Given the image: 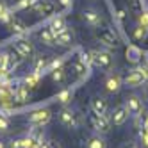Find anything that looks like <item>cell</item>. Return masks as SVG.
Returning <instances> with one entry per match:
<instances>
[{"label": "cell", "instance_id": "obj_35", "mask_svg": "<svg viewBox=\"0 0 148 148\" xmlns=\"http://www.w3.org/2000/svg\"><path fill=\"white\" fill-rule=\"evenodd\" d=\"M143 59H145V66H148V52L143 54Z\"/></svg>", "mask_w": 148, "mask_h": 148}, {"label": "cell", "instance_id": "obj_3", "mask_svg": "<svg viewBox=\"0 0 148 148\" xmlns=\"http://www.w3.org/2000/svg\"><path fill=\"white\" fill-rule=\"evenodd\" d=\"M89 125H91V129L93 130H97L100 134H107L111 130V118L109 116H103V114H97V112H93L89 114Z\"/></svg>", "mask_w": 148, "mask_h": 148}, {"label": "cell", "instance_id": "obj_4", "mask_svg": "<svg viewBox=\"0 0 148 148\" xmlns=\"http://www.w3.org/2000/svg\"><path fill=\"white\" fill-rule=\"evenodd\" d=\"M14 52L18 54L20 59H30V57H34L36 48H34L32 43H30V39H27V38H20V39L14 41Z\"/></svg>", "mask_w": 148, "mask_h": 148}, {"label": "cell", "instance_id": "obj_16", "mask_svg": "<svg viewBox=\"0 0 148 148\" xmlns=\"http://www.w3.org/2000/svg\"><path fill=\"white\" fill-rule=\"evenodd\" d=\"M7 27L11 29V32H14V34H25L27 30H29V27L22 22V20L13 16V14H11V18L7 20Z\"/></svg>", "mask_w": 148, "mask_h": 148}, {"label": "cell", "instance_id": "obj_2", "mask_svg": "<svg viewBox=\"0 0 148 148\" xmlns=\"http://www.w3.org/2000/svg\"><path fill=\"white\" fill-rule=\"evenodd\" d=\"M97 38H98V41L102 45H105V47H109V48H118L120 47V36L114 32L112 29H109V27H102V29H98L97 30Z\"/></svg>", "mask_w": 148, "mask_h": 148}, {"label": "cell", "instance_id": "obj_6", "mask_svg": "<svg viewBox=\"0 0 148 148\" xmlns=\"http://www.w3.org/2000/svg\"><path fill=\"white\" fill-rule=\"evenodd\" d=\"M59 121L66 127V129H77L80 125V118L73 109H62L59 112Z\"/></svg>", "mask_w": 148, "mask_h": 148}, {"label": "cell", "instance_id": "obj_11", "mask_svg": "<svg viewBox=\"0 0 148 148\" xmlns=\"http://www.w3.org/2000/svg\"><path fill=\"white\" fill-rule=\"evenodd\" d=\"M129 111H127V107L125 105H118L114 111H112V114H111V123H114V125H123L127 120H129Z\"/></svg>", "mask_w": 148, "mask_h": 148}, {"label": "cell", "instance_id": "obj_28", "mask_svg": "<svg viewBox=\"0 0 148 148\" xmlns=\"http://www.w3.org/2000/svg\"><path fill=\"white\" fill-rule=\"evenodd\" d=\"M137 22H139V25H143V27L148 29V9H143V11L139 13V16H137Z\"/></svg>", "mask_w": 148, "mask_h": 148}, {"label": "cell", "instance_id": "obj_38", "mask_svg": "<svg viewBox=\"0 0 148 148\" xmlns=\"http://www.w3.org/2000/svg\"><path fill=\"white\" fill-rule=\"evenodd\" d=\"M129 148H137V146H134V145H132V146H129Z\"/></svg>", "mask_w": 148, "mask_h": 148}, {"label": "cell", "instance_id": "obj_24", "mask_svg": "<svg viewBox=\"0 0 148 148\" xmlns=\"http://www.w3.org/2000/svg\"><path fill=\"white\" fill-rule=\"evenodd\" d=\"M71 97H73V89H64V91H61V93H57V100L61 102V103H66V102H70L71 100Z\"/></svg>", "mask_w": 148, "mask_h": 148}, {"label": "cell", "instance_id": "obj_22", "mask_svg": "<svg viewBox=\"0 0 148 148\" xmlns=\"http://www.w3.org/2000/svg\"><path fill=\"white\" fill-rule=\"evenodd\" d=\"M39 79H41L39 73L32 71V73H29V75L25 77V84H27L29 88H36V86H38V82H39Z\"/></svg>", "mask_w": 148, "mask_h": 148}, {"label": "cell", "instance_id": "obj_15", "mask_svg": "<svg viewBox=\"0 0 148 148\" xmlns=\"http://www.w3.org/2000/svg\"><path fill=\"white\" fill-rule=\"evenodd\" d=\"M91 111H93V112H97V114L107 116V112H109V103H107V100L102 98V97L93 98V100H91Z\"/></svg>", "mask_w": 148, "mask_h": 148}, {"label": "cell", "instance_id": "obj_20", "mask_svg": "<svg viewBox=\"0 0 148 148\" xmlns=\"http://www.w3.org/2000/svg\"><path fill=\"white\" fill-rule=\"evenodd\" d=\"M47 66H48V57L47 56H39V57H36L34 59V68H32V71H36V73H45L47 71Z\"/></svg>", "mask_w": 148, "mask_h": 148}, {"label": "cell", "instance_id": "obj_32", "mask_svg": "<svg viewBox=\"0 0 148 148\" xmlns=\"http://www.w3.org/2000/svg\"><path fill=\"white\" fill-rule=\"evenodd\" d=\"M11 148H23V139H16L11 143Z\"/></svg>", "mask_w": 148, "mask_h": 148}, {"label": "cell", "instance_id": "obj_19", "mask_svg": "<svg viewBox=\"0 0 148 148\" xmlns=\"http://www.w3.org/2000/svg\"><path fill=\"white\" fill-rule=\"evenodd\" d=\"M38 36H39V39L43 41V43H45L47 47H54V45H56V36H54V32L50 30V27L43 29V30H41V32H39Z\"/></svg>", "mask_w": 148, "mask_h": 148}, {"label": "cell", "instance_id": "obj_25", "mask_svg": "<svg viewBox=\"0 0 148 148\" xmlns=\"http://www.w3.org/2000/svg\"><path fill=\"white\" fill-rule=\"evenodd\" d=\"M146 34H148V29L146 27H143V25H137L136 29H134V39H145L146 38Z\"/></svg>", "mask_w": 148, "mask_h": 148}, {"label": "cell", "instance_id": "obj_37", "mask_svg": "<svg viewBox=\"0 0 148 148\" xmlns=\"http://www.w3.org/2000/svg\"><path fill=\"white\" fill-rule=\"evenodd\" d=\"M0 148H4V143H0Z\"/></svg>", "mask_w": 148, "mask_h": 148}, {"label": "cell", "instance_id": "obj_29", "mask_svg": "<svg viewBox=\"0 0 148 148\" xmlns=\"http://www.w3.org/2000/svg\"><path fill=\"white\" fill-rule=\"evenodd\" d=\"M9 18H11V14H9L7 7H5V4H2V2H0V20H4V22H7Z\"/></svg>", "mask_w": 148, "mask_h": 148}, {"label": "cell", "instance_id": "obj_9", "mask_svg": "<svg viewBox=\"0 0 148 148\" xmlns=\"http://www.w3.org/2000/svg\"><path fill=\"white\" fill-rule=\"evenodd\" d=\"M34 9H36V13L41 14L43 18L54 16L56 11H57V7H56V4L52 2V0H38V2L34 4Z\"/></svg>", "mask_w": 148, "mask_h": 148}, {"label": "cell", "instance_id": "obj_23", "mask_svg": "<svg viewBox=\"0 0 148 148\" xmlns=\"http://www.w3.org/2000/svg\"><path fill=\"white\" fill-rule=\"evenodd\" d=\"M107 145H105V141L102 139L100 136H95V137H91L89 139V143H88V148H105Z\"/></svg>", "mask_w": 148, "mask_h": 148}, {"label": "cell", "instance_id": "obj_31", "mask_svg": "<svg viewBox=\"0 0 148 148\" xmlns=\"http://www.w3.org/2000/svg\"><path fill=\"white\" fill-rule=\"evenodd\" d=\"M9 129V120L5 118V114H0V132H5Z\"/></svg>", "mask_w": 148, "mask_h": 148}, {"label": "cell", "instance_id": "obj_1", "mask_svg": "<svg viewBox=\"0 0 148 148\" xmlns=\"http://www.w3.org/2000/svg\"><path fill=\"white\" fill-rule=\"evenodd\" d=\"M148 80V66H137L123 79V84L129 88H137Z\"/></svg>", "mask_w": 148, "mask_h": 148}, {"label": "cell", "instance_id": "obj_30", "mask_svg": "<svg viewBox=\"0 0 148 148\" xmlns=\"http://www.w3.org/2000/svg\"><path fill=\"white\" fill-rule=\"evenodd\" d=\"M139 139H141V145H143L145 148H148V127H146V129H141Z\"/></svg>", "mask_w": 148, "mask_h": 148}, {"label": "cell", "instance_id": "obj_12", "mask_svg": "<svg viewBox=\"0 0 148 148\" xmlns=\"http://www.w3.org/2000/svg\"><path fill=\"white\" fill-rule=\"evenodd\" d=\"M123 86V79L121 75H118V73H111V75H107V79H105V88H107V91L111 93H118Z\"/></svg>", "mask_w": 148, "mask_h": 148}, {"label": "cell", "instance_id": "obj_33", "mask_svg": "<svg viewBox=\"0 0 148 148\" xmlns=\"http://www.w3.org/2000/svg\"><path fill=\"white\" fill-rule=\"evenodd\" d=\"M125 16H127L125 9H118V20H120V22H123V20H125Z\"/></svg>", "mask_w": 148, "mask_h": 148}, {"label": "cell", "instance_id": "obj_5", "mask_svg": "<svg viewBox=\"0 0 148 148\" xmlns=\"http://www.w3.org/2000/svg\"><path fill=\"white\" fill-rule=\"evenodd\" d=\"M93 54V64L102 70H111L112 68V56L105 50H91Z\"/></svg>", "mask_w": 148, "mask_h": 148}, {"label": "cell", "instance_id": "obj_18", "mask_svg": "<svg viewBox=\"0 0 148 148\" xmlns=\"http://www.w3.org/2000/svg\"><path fill=\"white\" fill-rule=\"evenodd\" d=\"M66 27L68 25H66V22H64V18H62V16H56L54 20H52V23H50V30L54 32V36L61 34Z\"/></svg>", "mask_w": 148, "mask_h": 148}, {"label": "cell", "instance_id": "obj_14", "mask_svg": "<svg viewBox=\"0 0 148 148\" xmlns=\"http://www.w3.org/2000/svg\"><path fill=\"white\" fill-rule=\"evenodd\" d=\"M73 39H75L73 30H71L70 27H66L61 34L56 36V45H59V47H70V45L73 43Z\"/></svg>", "mask_w": 148, "mask_h": 148}, {"label": "cell", "instance_id": "obj_8", "mask_svg": "<svg viewBox=\"0 0 148 148\" xmlns=\"http://www.w3.org/2000/svg\"><path fill=\"white\" fill-rule=\"evenodd\" d=\"M125 107H127L130 116H139V114H143L145 105H143V100L137 97V95H129V97L125 98Z\"/></svg>", "mask_w": 148, "mask_h": 148}, {"label": "cell", "instance_id": "obj_34", "mask_svg": "<svg viewBox=\"0 0 148 148\" xmlns=\"http://www.w3.org/2000/svg\"><path fill=\"white\" fill-rule=\"evenodd\" d=\"M59 2H61L62 5H66V7H68V5H71V0H59Z\"/></svg>", "mask_w": 148, "mask_h": 148}, {"label": "cell", "instance_id": "obj_10", "mask_svg": "<svg viewBox=\"0 0 148 148\" xmlns=\"http://www.w3.org/2000/svg\"><path fill=\"white\" fill-rule=\"evenodd\" d=\"M29 98H30V88L27 86V84H18V86L14 88V97H13L14 103H18V105L27 103Z\"/></svg>", "mask_w": 148, "mask_h": 148}, {"label": "cell", "instance_id": "obj_17", "mask_svg": "<svg viewBox=\"0 0 148 148\" xmlns=\"http://www.w3.org/2000/svg\"><path fill=\"white\" fill-rule=\"evenodd\" d=\"M125 56H127V61H129V62H134V64H137V62L143 59V50L137 48L136 45H129V47H127Z\"/></svg>", "mask_w": 148, "mask_h": 148}, {"label": "cell", "instance_id": "obj_39", "mask_svg": "<svg viewBox=\"0 0 148 148\" xmlns=\"http://www.w3.org/2000/svg\"><path fill=\"white\" fill-rule=\"evenodd\" d=\"M146 95H148V89H146Z\"/></svg>", "mask_w": 148, "mask_h": 148}, {"label": "cell", "instance_id": "obj_27", "mask_svg": "<svg viewBox=\"0 0 148 148\" xmlns=\"http://www.w3.org/2000/svg\"><path fill=\"white\" fill-rule=\"evenodd\" d=\"M129 4H130V11H134V13H137V14H139L143 9H145L143 0H129Z\"/></svg>", "mask_w": 148, "mask_h": 148}, {"label": "cell", "instance_id": "obj_36", "mask_svg": "<svg viewBox=\"0 0 148 148\" xmlns=\"http://www.w3.org/2000/svg\"><path fill=\"white\" fill-rule=\"evenodd\" d=\"M30 148H43V143H34Z\"/></svg>", "mask_w": 148, "mask_h": 148}, {"label": "cell", "instance_id": "obj_26", "mask_svg": "<svg viewBox=\"0 0 148 148\" xmlns=\"http://www.w3.org/2000/svg\"><path fill=\"white\" fill-rule=\"evenodd\" d=\"M73 68H75V71L79 73V75H88V71H89V66H88V64H84L80 59L75 62V64H73Z\"/></svg>", "mask_w": 148, "mask_h": 148}, {"label": "cell", "instance_id": "obj_13", "mask_svg": "<svg viewBox=\"0 0 148 148\" xmlns=\"http://www.w3.org/2000/svg\"><path fill=\"white\" fill-rule=\"evenodd\" d=\"M82 20L89 27H98L102 23V16H100L98 11H95V9H86V11L82 13Z\"/></svg>", "mask_w": 148, "mask_h": 148}, {"label": "cell", "instance_id": "obj_21", "mask_svg": "<svg viewBox=\"0 0 148 148\" xmlns=\"http://www.w3.org/2000/svg\"><path fill=\"white\" fill-rule=\"evenodd\" d=\"M50 77H52V80H54L56 84H62V82L66 80V71H64L62 66H59V68L50 71Z\"/></svg>", "mask_w": 148, "mask_h": 148}, {"label": "cell", "instance_id": "obj_7", "mask_svg": "<svg viewBox=\"0 0 148 148\" xmlns=\"http://www.w3.org/2000/svg\"><path fill=\"white\" fill-rule=\"evenodd\" d=\"M50 120H52L50 109H36L34 112H30V116H29V123L32 127H43Z\"/></svg>", "mask_w": 148, "mask_h": 148}]
</instances>
